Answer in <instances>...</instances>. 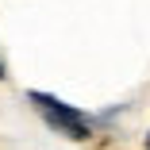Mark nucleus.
Returning <instances> with one entry per match:
<instances>
[{
    "label": "nucleus",
    "instance_id": "nucleus-1",
    "mask_svg": "<svg viewBox=\"0 0 150 150\" xmlns=\"http://www.w3.org/2000/svg\"><path fill=\"white\" fill-rule=\"evenodd\" d=\"M27 100L35 104L39 119H42L46 127H54L58 135H66V139H73V142L93 139V115L69 108L66 100H58V96H50V93H39V88H31V93H27Z\"/></svg>",
    "mask_w": 150,
    "mask_h": 150
},
{
    "label": "nucleus",
    "instance_id": "nucleus-2",
    "mask_svg": "<svg viewBox=\"0 0 150 150\" xmlns=\"http://www.w3.org/2000/svg\"><path fill=\"white\" fill-rule=\"evenodd\" d=\"M8 77V62H4V54H0V81Z\"/></svg>",
    "mask_w": 150,
    "mask_h": 150
},
{
    "label": "nucleus",
    "instance_id": "nucleus-3",
    "mask_svg": "<svg viewBox=\"0 0 150 150\" xmlns=\"http://www.w3.org/2000/svg\"><path fill=\"white\" fill-rule=\"evenodd\" d=\"M146 150H150V131H146Z\"/></svg>",
    "mask_w": 150,
    "mask_h": 150
}]
</instances>
